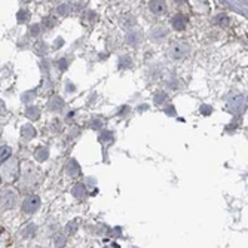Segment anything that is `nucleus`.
Masks as SVG:
<instances>
[{"label":"nucleus","instance_id":"3","mask_svg":"<svg viewBox=\"0 0 248 248\" xmlns=\"http://www.w3.org/2000/svg\"><path fill=\"white\" fill-rule=\"evenodd\" d=\"M172 24H174V27H175V29L182 30V29L186 26V19H185L183 16H177L175 19H172Z\"/></svg>","mask_w":248,"mask_h":248},{"label":"nucleus","instance_id":"2","mask_svg":"<svg viewBox=\"0 0 248 248\" xmlns=\"http://www.w3.org/2000/svg\"><path fill=\"white\" fill-rule=\"evenodd\" d=\"M150 8H152V11H153L155 14H162L164 9H165V6H164L162 2H152Z\"/></svg>","mask_w":248,"mask_h":248},{"label":"nucleus","instance_id":"4","mask_svg":"<svg viewBox=\"0 0 248 248\" xmlns=\"http://www.w3.org/2000/svg\"><path fill=\"white\" fill-rule=\"evenodd\" d=\"M11 155V149L8 146H3V147H0V162H3L6 161L8 157Z\"/></svg>","mask_w":248,"mask_h":248},{"label":"nucleus","instance_id":"1","mask_svg":"<svg viewBox=\"0 0 248 248\" xmlns=\"http://www.w3.org/2000/svg\"><path fill=\"white\" fill-rule=\"evenodd\" d=\"M186 54H187V46H185V45H175V46L171 48V57L174 58L185 57Z\"/></svg>","mask_w":248,"mask_h":248}]
</instances>
